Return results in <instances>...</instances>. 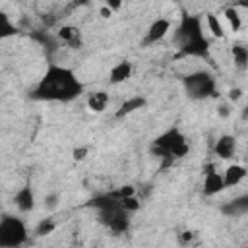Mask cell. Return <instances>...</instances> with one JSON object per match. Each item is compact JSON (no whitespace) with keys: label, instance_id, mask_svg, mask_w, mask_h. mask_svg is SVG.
Returning a JSON list of instances; mask_svg holds the SVG:
<instances>
[{"label":"cell","instance_id":"obj_1","mask_svg":"<svg viewBox=\"0 0 248 248\" xmlns=\"http://www.w3.org/2000/svg\"><path fill=\"white\" fill-rule=\"evenodd\" d=\"M83 83L72 68L50 64L31 89L29 97L45 103H72L83 93Z\"/></svg>","mask_w":248,"mask_h":248},{"label":"cell","instance_id":"obj_2","mask_svg":"<svg viewBox=\"0 0 248 248\" xmlns=\"http://www.w3.org/2000/svg\"><path fill=\"white\" fill-rule=\"evenodd\" d=\"M172 41L178 48V56L192 58H207L209 56V39L203 33V21L200 16L184 14L180 23L174 29Z\"/></svg>","mask_w":248,"mask_h":248},{"label":"cell","instance_id":"obj_3","mask_svg":"<svg viewBox=\"0 0 248 248\" xmlns=\"http://www.w3.org/2000/svg\"><path fill=\"white\" fill-rule=\"evenodd\" d=\"M188 151H190V143L176 126L165 130L149 143V153L161 161V169L170 167L174 161L186 157Z\"/></svg>","mask_w":248,"mask_h":248},{"label":"cell","instance_id":"obj_4","mask_svg":"<svg viewBox=\"0 0 248 248\" xmlns=\"http://www.w3.org/2000/svg\"><path fill=\"white\" fill-rule=\"evenodd\" d=\"M184 93L194 101H205L209 97H215L217 93V81L215 76L207 70H196L192 74H186L182 78Z\"/></svg>","mask_w":248,"mask_h":248},{"label":"cell","instance_id":"obj_5","mask_svg":"<svg viewBox=\"0 0 248 248\" xmlns=\"http://www.w3.org/2000/svg\"><path fill=\"white\" fill-rule=\"evenodd\" d=\"M29 238L25 223L16 215L0 217V248H17Z\"/></svg>","mask_w":248,"mask_h":248},{"label":"cell","instance_id":"obj_6","mask_svg":"<svg viewBox=\"0 0 248 248\" xmlns=\"http://www.w3.org/2000/svg\"><path fill=\"white\" fill-rule=\"evenodd\" d=\"M99 215V221L108 229L112 231L114 234H124L130 231V225H132V213H128L126 209H122V205H112V207H107V209H99L97 211Z\"/></svg>","mask_w":248,"mask_h":248},{"label":"cell","instance_id":"obj_7","mask_svg":"<svg viewBox=\"0 0 248 248\" xmlns=\"http://www.w3.org/2000/svg\"><path fill=\"white\" fill-rule=\"evenodd\" d=\"M225 190V182H223V174H219L215 170L213 165H207L203 170V182H202V192L205 198L217 196Z\"/></svg>","mask_w":248,"mask_h":248},{"label":"cell","instance_id":"obj_8","mask_svg":"<svg viewBox=\"0 0 248 248\" xmlns=\"http://www.w3.org/2000/svg\"><path fill=\"white\" fill-rule=\"evenodd\" d=\"M169 31H170V21H169L167 17H157L155 21L149 23V27H147V31H145V37H143L141 45H143V46H151V45L163 41V39L169 35Z\"/></svg>","mask_w":248,"mask_h":248},{"label":"cell","instance_id":"obj_9","mask_svg":"<svg viewBox=\"0 0 248 248\" xmlns=\"http://www.w3.org/2000/svg\"><path fill=\"white\" fill-rule=\"evenodd\" d=\"M213 153H215L219 159H225V161L232 159V157L236 155V138L231 136V134H223V136L215 141Z\"/></svg>","mask_w":248,"mask_h":248},{"label":"cell","instance_id":"obj_10","mask_svg":"<svg viewBox=\"0 0 248 248\" xmlns=\"http://www.w3.org/2000/svg\"><path fill=\"white\" fill-rule=\"evenodd\" d=\"M14 203H16V207H17L21 213H29V211L35 209V192H33L31 184H23V186L16 192Z\"/></svg>","mask_w":248,"mask_h":248},{"label":"cell","instance_id":"obj_11","mask_svg":"<svg viewBox=\"0 0 248 248\" xmlns=\"http://www.w3.org/2000/svg\"><path fill=\"white\" fill-rule=\"evenodd\" d=\"M221 213L227 217H238V215H246L248 213V194H242L234 200L225 202L221 207Z\"/></svg>","mask_w":248,"mask_h":248},{"label":"cell","instance_id":"obj_12","mask_svg":"<svg viewBox=\"0 0 248 248\" xmlns=\"http://www.w3.org/2000/svg\"><path fill=\"white\" fill-rule=\"evenodd\" d=\"M132 72H134L132 62H130V60H120V62H116V64L110 68V72H108V81H110L112 85L124 83V81H128V79L132 78Z\"/></svg>","mask_w":248,"mask_h":248},{"label":"cell","instance_id":"obj_13","mask_svg":"<svg viewBox=\"0 0 248 248\" xmlns=\"http://www.w3.org/2000/svg\"><path fill=\"white\" fill-rule=\"evenodd\" d=\"M56 39L62 41V43H66L72 48H81V45H83L81 31L78 27H74V25H62L58 29V33H56Z\"/></svg>","mask_w":248,"mask_h":248},{"label":"cell","instance_id":"obj_14","mask_svg":"<svg viewBox=\"0 0 248 248\" xmlns=\"http://www.w3.org/2000/svg\"><path fill=\"white\" fill-rule=\"evenodd\" d=\"M246 174H248V170H246V167H244V165H240V163H232V165H229V167L225 169V172H223L225 188L238 186V184L246 178Z\"/></svg>","mask_w":248,"mask_h":248},{"label":"cell","instance_id":"obj_15","mask_svg":"<svg viewBox=\"0 0 248 248\" xmlns=\"http://www.w3.org/2000/svg\"><path fill=\"white\" fill-rule=\"evenodd\" d=\"M145 97H141V95H134V97H130V99H126L120 107H118V110L114 112V118H124V116H128V114H132V112H136V110H140V108H143L145 107Z\"/></svg>","mask_w":248,"mask_h":248},{"label":"cell","instance_id":"obj_16","mask_svg":"<svg viewBox=\"0 0 248 248\" xmlns=\"http://www.w3.org/2000/svg\"><path fill=\"white\" fill-rule=\"evenodd\" d=\"M108 103H110L108 93L103 91V89L93 91V93H89V97H87V108H89L91 112H97V114L103 112V110L108 107Z\"/></svg>","mask_w":248,"mask_h":248},{"label":"cell","instance_id":"obj_17","mask_svg":"<svg viewBox=\"0 0 248 248\" xmlns=\"http://www.w3.org/2000/svg\"><path fill=\"white\" fill-rule=\"evenodd\" d=\"M205 25H207V31L215 37V39H225V27H223V21L217 17V14L213 12H207L205 14Z\"/></svg>","mask_w":248,"mask_h":248},{"label":"cell","instance_id":"obj_18","mask_svg":"<svg viewBox=\"0 0 248 248\" xmlns=\"http://www.w3.org/2000/svg\"><path fill=\"white\" fill-rule=\"evenodd\" d=\"M14 35H17V25L12 21V17L6 12L0 10V41L10 39Z\"/></svg>","mask_w":248,"mask_h":248},{"label":"cell","instance_id":"obj_19","mask_svg":"<svg viewBox=\"0 0 248 248\" xmlns=\"http://www.w3.org/2000/svg\"><path fill=\"white\" fill-rule=\"evenodd\" d=\"M223 16H225V21L229 23V27L232 29V33H236V31L242 27V16H240V12H238L236 6H229V8H225Z\"/></svg>","mask_w":248,"mask_h":248},{"label":"cell","instance_id":"obj_20","mask_svg":"<svg viewBox=\"0 0 248 248\" xmlns=\"http://www.w3.org/2000/svg\"><path fill=\"white\" fill-rule=\"evenodd\" d=\"M231 54H232V62L238 70H246V64H248V48L244 45H232L231 48Z\"/></svg>","mask_w":248,"mask_h":248},{"label":"cell","instance_id":"obj_21","mask_svg":"<svg viewBox=\"0 0 248 248\" xmlns=\"http://www.w3.org/2000/svg\"><path fill=\"white\" fill-rule=\"evenodd\" d=\"M54 229H56V221L52 217H43L35 227V236H39V238L41 236H48V234L54 232Z\"/></svg>","mask_w":248,"mask_h":248},{"label":"cell","instance_id":"obj_22","mask_svg":"<svg viewBox=\"0 0 248 248\" xmlns=\"http://www.w3.org/2000/svg\"><path fill=\"white\" fill-rule=\"evenodd\" d=\"M58 202H60V194H58V192H50V194H46L45 200H43L45 209H48V211L56 209V207H58Z\"/></svg>","mask_w":248,"mask_h":248},{"label":"cell","instance_id":"obj_23","mask_svg":"<svg viewBox=\"0 0 248 248\" xmlns=\"http://www.w3.org/2000/svg\"><path fill=\"white\" fill-rule=\"evenodd\" d=\"M87 153H89L87 147H76V149L72 151V157H74V161H83V159L87 157Z\"/></svg>","mask_w":248,"mask_h":248},{"label":"cell","instance_id":"obj_24","mask_svg":"<svg viewBox=\"0 0 248 248\" xmlns=\"http://www.w3.org/2000/svg\"><path fill=\"white\" fill-rule=\"evenodd\" d=\"M122 4H124V0H105V6H107L110 12H118V10L122 8Z\"/></svg>","mask_w":248,"mask_h":248},{"label":"cell","instance_id":"obj_25","mask_svg":"<svg viewBox=\"0 0 248 248\" xmlns=\"http://www.w3.org/2000/svg\"><path fill=\"white\" fill-rule=\"evenodd\" d=\"M240 97H242V89L234 87V89H231V91H229V99H231V101H238Z\"/></svg>","mask_w":248,"mask_h":248},{"label":"cell","instance_id":"obj_26","mask_svg":"<svg viewBox=\"0 0 248 248\" xmlns=\"http://www.w3.org/2000/svg\"><path fill=\"white\" fill-rule=\"evenodd\" d=\"M192 236H194V232H190V231H184V232H180V236H178V242H180V244H184V242H190V240H192Z\"/></svg>","mask_w":248,"mask_h":248},{"label":"cell","instance_id":"obj_27","mask_svg":"<svg viewBox=\"0 0 248 248\" xmlns=\"http://www.w3.org/2000/svg\"><path fill=\"white\" fill-rule=\"evenodd\" d=\"M85 4H89V0H72V8H81V6H85Z\"/></svg>","mask_w":248,"mask_h":248},{"label":"cell","instance_id":"obj_28","mask_svg":"<svg viewBox=\"0 0 248 248\" xmlns=\"http://www.w3.org/2000/svg\"><path fill=\"white\" fill-rule=\"evenodd\" d=\"M110 16H112V12H110L107 6H103V8H101V17H105V19H107V17H110Z\"/></svg>","mask_w":248,"mask_h":248},{"label":"cell","instance_id":"obj_29","mask_svg":"<svg viewBox=\"0 0 248 248\" xmlns=\"http://www.w3.org/2000/svg\"><path fill=\"white\" fill-rule=\"evenodd\" d=\"M231 2H232V6H236V8H246V6H248L246 0H231Z\"/></svg>","mask_w":248,"mask_h":248},{"label":"cell","instance_id":"obj_30","mask_svg":"<svg viewBox=\"0 0 248 248\" xmlns=\"http://www.w3.org/2000/svg\"><path fill=\"white\" fill-rule=\"evenodd\" d=\"M229 112H231V110H229L227 105H221V107H219V114H221V116H229Z\"/></svg>","mask_w":248,"mask_h":248}]
</instances>
